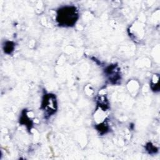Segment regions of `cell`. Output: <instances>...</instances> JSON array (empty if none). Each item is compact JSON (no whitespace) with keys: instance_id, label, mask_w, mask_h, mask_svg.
<instances>
[{"instance_id":"6da1fadb","label":"cell","mask_w":160,"mask_h":160,"mask_svg":"<svg viewBox=\"0 0 160 160\" xmlns=\"http://www.w3.org/2000/svg\"><path fill=\"white\" fill-rule=\"evenodd\" d=\"M78 16V12L76 8L73 6H66L58 11L57 21L60 24L71 26L76 22Z\"/></svg>"}]
</instances>
